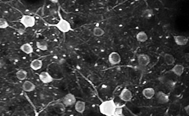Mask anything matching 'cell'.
I'll return each instance as SVG.
<instances>
[{"mask_svg":"<svg viewBox=\"0 0 189 116\" xmlns=\"http://www.w3.org/2000/svg\"><path fill=\"white\" fill-rule=\"evenodd\" d=\"M156 99L157 103L162 105L168 103L170 100L169 96L161 91H158L156 92Z\"/></svg>","mask_w":189,"mask_h":116,"instance_id":"cell-8","label":"cell"},{"mask_svg":"<svg viewBox=\"0 0 189 116\" xmlns=\"http://www.w3.org/2000/svg\"><path fill=\"white\" fill-rule=\"evenodd\" d=\"M154 15V11L151 9H146L142 13V16L146 19H151Z\"/></svg>","mask_w":189,"mask_h":116,"instance_id":"cell-22","label":"cell"},{"mask_svg":"<svg viewBox=\"0 0 189 116\" xmlns=\"http://www.w3.org/2000/svg\"><path fill=\"white\" fill-rule=\"evenodd\" d=\"M76 101V99L75 95L71 93H68L64 96L62 102L64 106L66 107L71 106L75 105Z\"/></svg>","mask_w":189,"mask_h":116,"instance_id":"cell-5","label":"cell"},{"mask_svg":"<svg viewBox=\"0 0 189 116\" xmlns=\"http://www.w3.org/2000/svg\"><path fill=\"white\" fill-rule=\"evenodd\" d=\"M22 89L26 92H31L34 91L36 88L35 84L30 81L26 80L22 85Z\"/></svg>","mask_w":189,"mask_h":116,"instance_id":"cell-12","label":"cell"},{"mask_svg":"<svg viewBox=\"0 0 189 116\" xmlns=\"http://www.w3.org/2000/svg\"><path fill=\"white\" fill-rule=\"evenodd\" d=\"M142 94L147 100H150L155 95L154 89L152 88H146L142 90Z\"/></svg>","mask_w":189,"mask_h":116,"instance_id":"cell-15","label":"cell"},{"mask_svg":"<svg viewBox=\"0 0 189 116\" xmlns=\"http://www.w3.org/2000/svg\"><path fill=\"white\" fill-rule=\"evenodd\" d=\"M173 39L175 43L179 46H184L187 44L189 41V37L185 36H174Z\"/></svg>","mask_w":189,"mask_h":116,"instance_id":"cell-11","label":"cell"},{"mask_svg":"<svg viewBox=\"0 0 189 116\" xmlns=\"http://www.w3.org/2000/svg\"><path fill=\"white\" fill-rule=\"evenodd\" d=\"M105 33L104 30L102 28L96 27L93 29V34L96 37H100L104 35Z\"/></svg>","mask_w":189,"mask_h":116,"instance_id":"cell-23","label":"cell"},{"mask_svg":"<svg viewBox=\"0 0 189 116\" xmlns=\"http://www.w3.org/2000/svg\"><path fill=\"white\" fill-rule=\"evenodd\" d=\"M39 79L43 83L45 84L51 83L53 81V78L49 72L46 71H43L39 75Z\"/></svg>","mask_w":189,"mask_h":116,"instance_id":"cell-10","label":"cell"},{"mask_svg":"<svg viewBox=\"0 0 189 116\" xmlns=\"http://www.w3.org/2000/svg\"><path fill=\"white\" fill-rule=\"evenodd\" d=\"M6 62L4 59L3 58H0V68H3L5 66Z\"/></svg>","mask_w":189,"mask_h":116,"instance_id":"cell-26","label":"cell"},{"mask_svg":"<svg viewBox=\"0 0 189 116\" xmlns=\"http://www.w3.org/2000/svg\"><path fill=\"white\" fill-rule=\"evenodd\" d=\"M59 20L57 23L54 24L58 31L63 33H67L73 31L72 28L70 23L66 19H64L62 17H59Z\"/></svg>","mask_w":189,"mask_h":116,"instance_id":"cell-2","label":"cell"},{"mask_svg":"<svg viewBox=\"0 0 189 116\" xmlns=\"http://www.w3.org/2000/svg\"><path fill=\"white\" fill-rule=\"evenodd\" d=\"M122 112H123L122 107L117 105L116 109L115 112L114 116H123L124 114H122Z\"/></svg>","mask_w":189,"mask_h":116,"instance_id":"cell-25","label":"cell"},{"mask_svg":"<svg viewBox=\"0 0 189 116\" xmlns=\"http://www.w3.org/2000/svg\"><path fill=\"white\" fill-rule=\"evenodd\" d=\"M10 26L7 20L4 18L0 17V29H4Z\"/></svg>","mask_w":189,"mask_h":116,"instance_id":"cell-24","label":"cell"},{"mask_svg":"<svg viewBox=\"0 0 189 116\" xmlns=\"http://www.w3.org/2000/svg\"><path fill=\"white\" fill-rule=\"evenodd\" d=\"M164 60L165 63L168 66L173 65L175 64V59L174 56L170 54L165 53L164 55Z\"/></svg>","mask_w":189,"mask_h":116,"instance_id":"cell-19","label":"cell"},{"mask_svg":"<svg viewBox=\"0 0 189 116\" xmlns=\"http://www.w3.org/2000/svg\"><path fill=\"white\" fill-rule=\"evenodd\" d=\"M184 67L183 65L177 64L172 68L171 71L173 74L177 76H181L184 73Z\"/></svg>","mask_w":189,"mask_h":116,"instance_id":"cell-13","label":"cell"},{"mask_svg":"<svg viewBox=\"0 0 189 116\" xmlns=\"http://www.w3.org/2000/svg\"><path fill=\"white\" fill-rule=\"evenodd\" d=\"M149 56L145 54H140L137 56V62L138 65L143 67H145L150 63Z\"/></svg>","mask_w":189,"mask_h":116,"instance_id":"cell-7","label":"cell"},{"mask_svg":"<svg viewBox=\"0 0 189 116\" xmlns=\"http://www.w3.org/2000/svg\"><path fill=\"white\" fill-rule=\"evenodd\" d=\"M137 41L140 42H145L148 40V37L147 33L144 31L138 32L136 36Z\"/></svg>","mask_w":189,"mask_h":116,"instance_id":"cell-21","label":"cell"},{"mask_svg":"<svg viewBox=\"0 0 189 116\" xmlns=\"http://www.w3.org/2000/svg\"><path fill=\"white\" fill-rule=\"evenodd\" d=\"M75 109L76 112L80 114H83L86 108V103L85 101H76L75 104Z\"/></svg>","mask_w":189,"mask_h":116,"instance_id":"cell-16","label":"cell"},{"mask_svg":"<svg viewBox=\"0 0 189 116\" xmlns=\"http://www.w3.org/2000/svg\"><path fill=\"white\" fill-rule=\"evenodd\" d=\"M20 49L27 54H31L34 52V48L29 43H24L20 46Z\"/></svg>","mask_w":189,"mask_h":116,"instance_id":"cell-18","label":"cell"},{"mask_svg":"<svg viewBox=\"0 0 189 116\" xmlns=\"http://www.w3.org/2000/svg\"><path fill=\"white\" fill-rule=\"evenodd\" d=\"M119 97L120 100L124 102H130L133 98L132 92L127 88H125L120 92Z\"/></svg>","mask_w":189,"mask_h":116,"instance_id":"cell-6","label":"cell"},{"mask_svg":"<svg viewBox=\"0 0 189 116\" xmlns=\"http://www.w3.org/2000/svg\"><path fill=\"white\" fill-rule=\"evenodd\" d=\"M159 81L165 86L166 88L170 90H173L176 86V81L170 76L163 75L159 78Z\"/></svg>","mask_w":189,"mask_h":116,"instance_id":"cell-4","label":"cell"},{"mask_svg":"<svg viewBox=\"0 0 189 116\" xmlns=\"http://www.w3.org/2000/svg\"><path fill=\"white\" fill-rule=\"evenodd\" d=\"M43 66L42 60L39 59L33 60L30 63V68L34 71H38L40 70Z\"/></svg>","mask_w":189,"mask_h":116,"instance_id":"cell-14","label":"cell"},{"mask_svg":"<svg viewBox=\"0 0 189 116\" xmlns=\"http://www.w3.org/2000/svg\"><path fill=\"white\" fill-rule=\"evenodd\" d=\"M185 111L188 114H189V105H188L186 107Z\"/></svg>","mask_w":189,"mask_h":116,"instance_id":"cell-28","label":"cell"},{"mask_svg":"<svg viewBox=\"0 0 189 116\" xmlns=\"http://www.w3.org/2000/svg\"><path fill=\"white\" fill-rule=\"evenodd\" d=\"M16 75L18 80L21 81H24L27 77L28 72L26 70L21 69L17 71Z\"/></svg>","mask_w":189,"mask_h":116,"instance_id":"cell-20","label":"cell"},{"mask_svg":"<svg viewBox=\"0 0 189 116\" xmlns=\"http://www.w3.org/2000/svg\"><path fill=\"white\" fill-rule=\"evenodd\" d=\"M108 61L112 65H116L120 64L121 61V57L120 54L116 52H111L109 54Z\"/></svg>","mask_w":189,"mask_h":116,"instance_id":"cell-9","label":"cell"},{"mask_svg":"<svg viewBox=\"0 0 189 116\" xmlns=\"http://www.w3.org/2000/svg\"><path fill=\"white\" fill-rule=\"evenodd\" d=\"M36 45L38 49L42 51H47L48 50L49 47L48 42L43 39H40L37 41L36 43Z\"/></svg>","mask_w":189,"mask_h":116,"instance_id":"cell-17","label":"cell"},{"mask_svg":"<svg viewBox=\"0 0 189 116\" xmlns=\"http://www.w3.org/2000/svg\"><path fill=\"white\" fill-rule=\"evenodd\" d=\"M20 22L25 28H29L35 26L36 19L33 15H23L20 19Z\"/></svg>","mask_w":189,"mask_h":116,"instance_id":"cell-3","label":"cell"},{"mask_svg":"<svg viewBox=\"0 0 189 116\" xmlns=\"http://www.w3.org/2000/svg\"><path fill=\"white\" fill-rule=\"evenodd\" d=\"M117 105L113 99L106 100L99 106V110L102 114L107 116H114Z\"/></svg>","mask_w":189,"mask_h":116,"instance_id":"cell-1","label":"cell"},{"mask_svg":"<svg viewBox=\"0 0 189 116\" xmlns=\"http://www.w3.org/2000/svg\"><path fill=\"white\" fill-rule=\"evenodd\" d=\"M48 1L51 2V3H53V4H57V3H58L60 0H48Z\"/></svg>","mask_w":189,"mask_h":116,"instance_id":"cell-27","label":"cell"}]
</instances>
